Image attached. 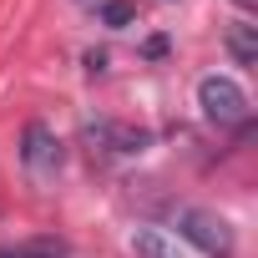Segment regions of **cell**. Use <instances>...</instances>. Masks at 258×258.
Listing matches in <instances>:
<instances>
[{"mask_svg":"<svg viewBox=\"0 0 258 258\" xmlns=\"http://www.w3.org/2000/svg\"><path fill=\"white\" fill-rule=\"evenodd\" d=\"M177 238H187L208 258H233L238 253V233L228 228V218H218L208 208H177Z\"/></svg>","mask_w":258,"mask_h":258,"instance_id":"cell-1","label":"cell"},{"mask_svg":"<svg viewBox=\"0 0 258 258\" xmlns=\"http://www.w3.org/2000/svg\"><path fill=\"white\" fill-rule=\"evenodd\" d=\"M198 106H203V116L213 121V126H243L248 121V96H243V86L233 81V76H203L198 81Z\"/></svg>","mask_w":258,"mask_h":258,"instance_id":"cell-2","label":"cell"},{"mask_svg":"<svg viewBox=\"0 0 258 258\" xmlns=\"http://www.w3.org/2000/svg\"><path fill=\"white\" fill-rule=\"evenodd\" d=\"M21 167L36 182H51L66 167V147H61V137L51 132L46 121H26V132H21Z\"/></svg>","mask_w":258,"mask_h":258,"instance_id":"cell-3","label":"cell"},{"mask_svg":"<svg viewBox=\"0 0 258 258\" xmlns=\"http://www.w3.org/2000/svg\"><path fill=\"white\" fill-rule=\"evenodd\" d=\"M132 253H137V258H182L177 238H167V233H162V228H152V223L132 228Z\"/></svg>","mask_w":258,"mask_h":258,"instance_id":"cell-4","label":"cell"},{"mask_svg":"<svg viewBox=\"0 0 258 258\" xmlns=\"http://www.w3.org/2000/svg\"><path fill=\"white\" fill-rule=\"evenodd\" d=\"M223 46H228V56L238 66H258V26L253 21H233L228 36H223Z\"/></svg>","mask_w":258,"mask_h":258,"instance_id":"cell-5","label":"cell"},{"mask_svg":"<svg viewBox=\"0 0 258 258\" xmlns=\"http://www.w3.org/2000/svg\"><path fill=\"white\" fill-rule=\"evenodd\" d=\"M101 21L106 26H132L137 21V6H132V0H101Z\"/></svg>","mask_w":258,"mask_h":258,"instance_id":"cell-6","label":"cell"},{"mask_svg":"<svg viewBox=\"0 0 258 258\" xmlns=\"http://www.w3.org/2000/svg\"><path fill=\"white\" fill-rule=\"evenodd\" d=\"M0 258H66L61 243H26V248H6Z\"/></svg>","mask_w":258,"mask_h":258,"instance_id":"cell-7","label":"cell"},{"mask_svg":"<svg viewBox=\"0 0 258 258\" xmlns=\"http://www.w3.org/2000/svg\"><path fill=\"white\" fill-rule=\"evenodd\" d=\"M86 71L101 76V71H106V51H91V56H86Z\"/></svg>","mask_w":258,"mask_h":258,"instance_id":"cell-8","label":"cell"}]
</instances>
